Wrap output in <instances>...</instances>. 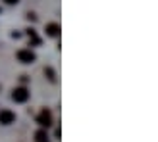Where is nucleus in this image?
Masks as SVG:
<instances>
[{
    "label": "nucleus",
    "mask_w": 158,
    "mask_h": 142,
    "mask_svg": "<svg viewBox=\"0 0 158 142\" xmlns=\"http://www.w3.org/2000/svg\"><path fill=\"white\" fill-rule=\"evenodd\" d=\"M27 37L31 38V42H33L35 46H37V44H41V38L37 37V33H35V29H27Z\"/></svg>",
    "instance_id": "7"
},
{
    "label": "nucleus",
    "mask_w": 158,
    "mask_h": 142,
    "mask_svg": "<svg viewBox=\"0 0 158 142\" xmlns=\"http://www.w3.org/2000/svg\"><path fill=\"white\" fill-rule=\"evenodd\" d=\"M44 33H46V37H60V25L58 23H46Z\"/></svg>",
    "instance_id": "5"
},
{
    "label": "nucleus",
    "mask_w": 158,
    "mask_h": 142,
    "mask_svg": "<svg viewBox=\"0 0 158 142\" xmlns=\"http://www.w3.org/2000/svg\"><path fill=\"white\" fill-rule=\"evenodd\" d=\"M46 140H48V136H46V131L44 129L35 132V142H46Z\"/></svg>",
    "instance_id": "6"
},
{
    "label": "nucleus",
    "mask_w": 158,
    "mask_h": 142,
    "mask_svg": "<svg viewBox=\"0 0 158 142\" xmlns=\"http://www.w3.org/2000/svg\"><path fill=\"white\" fill-rule=\"evenodd\" d=\"M18 60L21 61V64H33V61L37 60V56H35V52H31V50H27V48H23V50H18Z\"/></svg>",
    "instance_id": "3"
},
{
    "label": "nucleus",
    "mask_w": 158,
    "mask_h": 142,
    "mask_svg": "<svg viewBox=\"0 0 158 142\" xmlns=\"http://www.w3.org/2000/svg\"><path fill=\"white\" fill-rule=\"evenodd\" d=\"M44 75H48L50 81H54V79H56V77H54V71H52L50 67H46V69H44Z\"/></svg>",
    "instance_id": "8"
},
{
    "label": "nucleus",
    "mask_w": 158,
    "mask_h": 142,
    "mask_svg": "<svg viewBox=\"0 0 158 142\" xmlns=\"http://www.w3.org/2000/svg\"><path fill=\"white\" fill-rule=\"evenodd\" d=\"M46 142H48V140H46Z\"/></svg>",
    "instance_id": "11"
},
{
    "label": "nucleus",
    "mask_w": 158,
    "mask_h": 142,
    "mask_svg": "<svg viewBox=\"0 0 158 142\" xmlns=\"http://www.w3.org/2000/svg\"><path fill=\"white\" fill-rule=\"evenodd\" d=\"M37 123L41 125L43 129H48V127H52V113H50V109H43L41 113L37 115Z\"/></svg>",
    "instance_id": "1"
},
{
    "label": "nucleus",
    "mask_w": 158,
    "mask_h": 142,
    "mask_svg": "<svg viewBox=\"0 0 158 142\" xmlns=\"http://www.w3.org/2000/svg\"><path fill=\"white\" fill-rule=\"evenodd\" d=\"M15 121V113L10 109H0V125H10Z\"/></svg>",
    "instance_id": "4"
},
{
    "label": "nucleus",
    "mask_w": 158,
    "mask_h": 142,
    "mask_svg": "<svg viewBox=\"0 0 158 142\" xmlns=\"http://www.w3.org/2000/svg\"><path fill=\"white\" fill-rule=\"evenodd\" d=\"M12 100L18 102V104L27 102V100H29V90L25 89V86H18V89H14V92H12Z\"/></svg>",
    "instance_id": "2"
},
{
    "label": "nucleus",
    "mask_w": 158,
    "mask_h": 142,
    "mask_svg": "<svg viewBox=\"0 0 158 142\" xmlns=\"http://www.w3.org/2000/svg\"><path fill=\"white\" fill-rule=\"evenodd\" d=\"M4 2H6V4H18L19 0H4Z\"/></svg>",
    "instance_id": "10"
},
{
    "label": "nucleus",
    "mask_w": 158,
    "mask_h": 142,
    "mask_svg": "<svg viewBox=\"0 0 158 142\" xmlns=\"http://www.w3.org/2000/svg\"><path fill=\"white\" fill-rule=\"evenodd\" d=\"M27 19H31V21H35L37 18H35V14H27Z\"/></svg>",
    "instance_id": "9"
}]
</instances>
